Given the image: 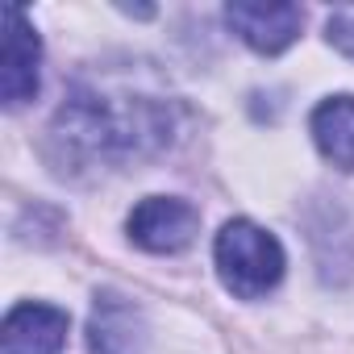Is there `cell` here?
Here are the masks:
<instances>
[{"instance_id":"1","label":"cell","mask_w":354,"mask_h":354,"mask_svg":"<svg viewBox=\"0 0 354 354\" xmlns=\"http://www.w3.org/2000/svg\"><path fill=\"white\" fill-rule=\"evenodd\" d=\"M175 104L162 92L129 84H80L50 125V146L63 167H117L158 154L171 142Z\"/></svg>"},{"instance_id":"2","label":"cell","mask_w":354,"mask_h":354,"mask_svg":"<svg viewBox=\"0 0 354 354\" xmlns=\"http://www.w3.org/2000/svg\"><path fill=\"white\" fill-rule=\"evenodd\" d=\"M213 259L221 283L242 300H259L283 279V246L254 221H230L217 234Z\"/></svg>"},{"instance_id":"3","label":"cell","mask_w":354,"mask_h":354,"mask_svg":"<svg viewBox=\"0 0 354 354\" xmlns=\"http://www.w3.org/2000/svg\"><path fill=\"white\" fill-rule=\"evenodd\" d=\"M201 234V213L175 196H146L129 213V238L150 254H175Z\"/></svg>"},{"instance_id":"4","label":"cell","mask_w":354,"mask_h":354,"mask_svg":"<svg viewBox=\"0 0 354 354\" xmlns=\"http://www.w3.org/2000/svg\"><path fill=\"white\" fill-rule=\"evenodd\" d=\"M230 30L259 55H279L288 50L300 30H304V9L300 5H250V0H234L225 9Z\"/></svg>"},{"instance_id":"5","label":"cell","mask_w":354,"mask_h":354,"mask_svg":"<svg viewBox=\"0 0 354 354\" xmlns=\"http://www.w3.org/2000/svg\"><path fill=\"white\" fill-rule=\"evenodd\" d=\"M146 342H150V329H146L142 308L117 292H100L92 304V321H88V350L92 354H146Z\"/></svg>"},{"instance_id":"6","label":"cell","mask_w":354,"mask_h":354,"mask_svg":"<svg viewBox=\"0 0 354 354\" xmlns=\"http://www.w3.org/2000/svg\"><path fill=\"white\" fill-rule=\"evenodd\" d=\"M38 63H42V42L26 13L17 5L5 9V71H0V92L9 109H21L38 92Z\"/></svg>"},{"instance_id":"7","label":"cell","mask_w":354,"mask_h":354,"mask_svg":"<svg viewBox=\"0 0 354 354\" xmlns=\"http://www.w3.org/2000/svg\"><path fill=\"white\" fill-rule=\"evenodd\" d=\"M67 313L55 304H17L5 317V354H59L67 346Z\"/></svg>"},{"instance_id":"8","label":"cell","mask_w":354,"mask_h":354,"mask_svg":"<svg viewBox=\"0 0 354 354\" xmlns=\"http://www.w3.org/2000/svg\"><path fill=\"white\" fill-rule=\"evenodd\" d=\"M313 142L337 171H354V96H329L313 109Z\"/></svg>"},{"instance_id":"9","label":"cell","mask_w":354,"mask_h":354,"mask_svg":"<svg viewBox=\"0 0 354 354\" xmlns=\"http://www.w3.org/2000/svg\"><path fill=\"white\" fill-rule=\"evenodd\" d=\"M325 34L346 59H354V9H333L325 21Z\"/></svg>"}]
</instances>
